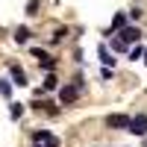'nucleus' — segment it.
Wrapping results in <instances>:
<instances>
[{"label":"nucleus","instance_id":"obj_1","mask_svg":"<svg viewBox=\"0 0 147 147\" xmlns=\"http://www.w3.org/2000/svg\"><path fill=\"white\" fill-rule=\"evenodd\" d=\"M129 124H132L129 115H109V118H106V127H109V129H127V132H129Z\"/></svg>","mask_w":147,"mask_h":147},{"label":"nucleus","instance_id":"obj_10","mask_svg":"<svg viewBox=\"0 0 147 147\" xmlns=\"http://www.w3.org/2000/svg\"><path fill=\"white\" fill-rule=\"evenodd\" d=\"M144 50H147V47H138V44H136V47L129 50V59H132V62H136V59H141V56H144Z\"/></svg>","mask_w":147,"mask_h":147},{"label":"nucleus","instance_id":"obj_4","mask_svg":"<svg viewBox=\"0 0 147 147\" xmlns=\"http://www.w3.org/2000/svg\"><path fill=\"white\" fill-rule=\"evenodd\" d=\"M9 74H12V82H15V85H27V74H24L18 65H12V68H9Z\"/></svg>","mask_w":147,"mask_h":147},{"label":"nucleus","instance_id":"obj_11","mask_svg":"<svg viewBox=\"0 0 147 147\" xmlns=\"http://www.w3.org/2000/svg\"><path fill=\"white\" fill-rule=\"evenodd\" d=\"M0 94H3V97L12 94V82H9V80H0Z\"/></svg>","mask_w":147,"mask_h":147},{"label":"nucleus","instance_id":"obj_6","mask_svg":"<svg viewBox=\"0 0 147 147\" xmlns=\"http://www.w3.org/2000/svg\"><path fill=\"white\" fill-rule=\"evenodd\" d=\"M59 97H62V103H71L74 97H77V88H74V85H65V88L59 91Z\"/></svg>","mask_w":147,"mask_h":147},{"label":"nucleus","instance_id":"obj_15","mask_svg":"<svg viewBox=\"0 0 147 147\" xmlns=\"http://www.w3.org/2000/svg\"><path fill=\"white\" fill-rule=\"evenodd\" d=\"M32 147H59V141H50V144H38V141H35Z\"/></svg>","mask_w":147,"mask_h":147},{"label":"nucleus","instance_id":"obj_13","mask_svg":"<svg viewBox=\"0 0 147 147\" xmlns=\"http://www.w3.org/2000/svg\"><path fill=\"white\" fill-rule=\"evenodd\" d=\"M112 50H127V41L121 38V35H118V38H112Z\"/></svg>","mask_w":147,"mask_h":147},{"label":"nucleus","instance_id":"obj_16","mask_svg":"<svg viewBox=\"0 0 147 147\" xmlns=\"http://www.w3.org/2000/svg\"><path fill=\"white\" fill-rule=\"evenodd\" d=\"M144 62H147V50H144Z\"/></svg>","mask_w":147,"mask_h":147},{"label":"nucleus","instance_id":"obj_14","mask_svg":"<svg viewBox=\"0 0 147 147\" xmlns=\"http://www.w3.org/2000/svg\"><path fill=\"white\" fill-rule=\"evenodd\" d=\"M9 115H12V118H15V121H18V118L24 115V106H21V103H15V106H12V112H9Z\"/></svg>","mask_w":147,"mask_h":147},{"label":"nucleus","instance_id":"obj_9","mask_svg":"<svg viewBox=\"0 0 147 147\" xmlns=\"http://www.w3.org/2000/svg\"><path fill=\"white\" fill-rule=\"evenodd\" d=\"M27 38H30V30H27V27H18V30H15V41H18V44H24Z\"/></svg>","mask_w":147,"mask_h":147},{"label":"nucleus","instance_id":"obj_8","mask_svg":"<svg viewBox=\"0 0 147 147\" xmlns=\"http://www.w3.org/2000/svg\"><path fill=\"white\" fill-rule=\"evenodd\" d=\"M97 53H100V62H103L106 68H109V65H115V59H112V56H109V50H106V47H103V44H100V50H97Z\"/></svg>","mask_w":147,"mask_h":147},{"label":"nucleus","instance_id":"obj_5","mask_svg":"<svg viewBox=\"0 0 147 147\" xmlns=\"http://www.w3.org/2000/svg\"><path fill=\"white\" fill-rule=\"evenodd\" d=\"M124 24H127V15H115L112 18V27H109V35L118 32V30H124Z\"/></svg>","mask_w":147,"mask_h":147},{"label":"nucleus","instance_id":"obj_2","mask_svg":"<svg viewBox=\"0 0 147 147\" xmlns=\"http://www.w3.org/2000/svg\"><path fill=\"white\" fill-rule=\"evenodd\" d=\"M129 132H132V136H147V115H136V118H132Z\"/></svg>","mask_w":147,"mask_h":147},{"label":"nucleus","instance_id":"obj_7","mask_svg":"<svg viewBox=\"0 0 147 147\" xmlns=\"http://www.w3.org/2000/svg\"><path fill=\"white\" fill-rule=\"evenodd\" d=\"M35 141H38V144H50V141H56L53 136H50V132H47V129H38V132H35V136H32Z\"/></svg>","mask_w":147,"mask_h":147},{"label":"nucleus","instance_id":"obj_12","mask_svg":"<svg viewBox=\"0 0 147 147\" xmlns=\"http://www.w3.org/2000/svg\"><path fill=\"white\" fill-rule=\"evenodd\" d=\"M56 82H59V80L53 77V74H47V80H44V88H47V91H53V88H56Z\"/></svg>","mask_w":147,"mask_h":147},{"label":"nucleus","instance_id":"obj_3","mask_svg":"<svg viewBox=\"0 0 147 147\" xmlns=\"http://www.w3.org/2000/svg\"><path fill=\"white\" fill-rule=\"evenodd\" d=\"M121 38H124L127 44H129V41H138V38H141V30H138V27H124V30H121Z\"/></svg>","mask_w":147,"mask_h":147}]
</instances>
